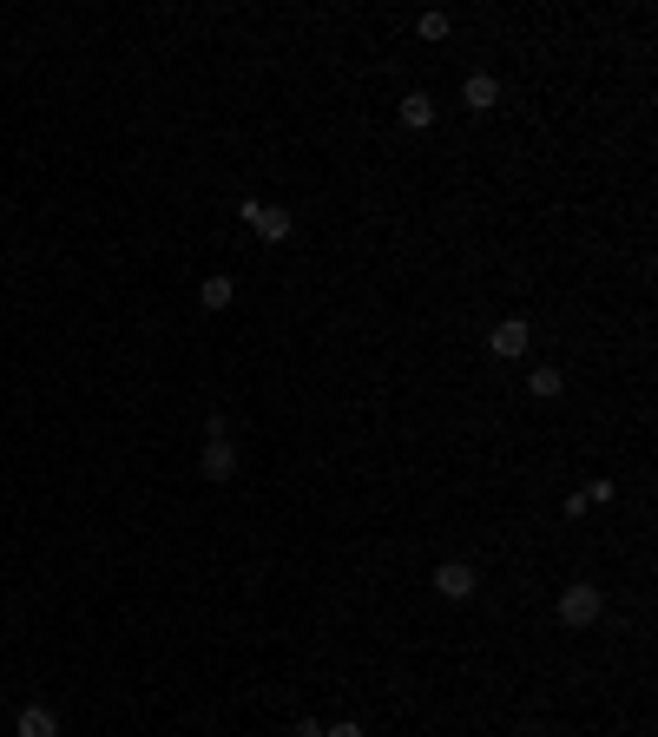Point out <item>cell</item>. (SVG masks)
<instances>
[{
    "instance_id": "1",
    "label": "cell",
    "mask_w": 658,
    "mask_h": 737,
    "mask_svg": "<svg viewBox=\"0 0 658 737\" xmlns=\"http://www.w3.org/2000/svg\"><path fill=\"white\" fill-rule=\"evenodd\" d=\"M237 218L251 224V231L264 237V244H283V237L297 231V218H290L283 204H257V198H244V204H237Z\"/></svg>"
},
{
    "instance_id": "2",
    "label": "cell",
    "mask_w": 658,
    "mask_h": 737,
    "mask_svg": "<svg viewBox=\"0 0 658 737\" xmlns=\"http://www.w3.org/2000/svg\"><path fill=\"white\" fill-rule=\"evenodd\" d=\"M599 612H606V599H599L593 580H573V586L560 593V619H566V626H593Z\"/></svg>"
},
{
    "instance_id": "3",
    "label": "cell",
    "mask_w": 658,
    "mask_h": 737,
    "mask_svg": "<svg viewBox=\"0 0 658 737\" xmlns=\"http://www.w3.org/2000/svg\"><path fill=\"white\" fill-rule=\"evenodd\" d=\"M474 586H481V573H474L468 560H441L435 566V593L441 599H474Z\"/></svg>"
},
{
    "instance_id": "4",
    "label": "cell",
    "mask_w": 658,
    "mask_h": 737,
    "mask_svg": "<svg viewBox=\"0 0 658 737\" xmlns=\"http://www.w3.org/2000/svg\"><path fill=\"white\" fill-rule=\"evenodd\" d=\"M487 343H494V356H501V362H520V356H527V343H533V330L520 323V316H507V323H494Z\"/></svg>"
},
{
    "instance_id": "5",
    "label": "cell",
    "mask_w": 658,
    "mask_h": 737,
    "mask_svg": "<svg viewBox=\"0 0 658 737\" xmlns=\"http://www.w3.org/2000/svg\"><path fill=\"white\" fill-rule=\"evenodd\" d=\"M198 474H204V481H231V474H237V448H231V441H204Z\"/></svg>"
},
{
    "instance_id": "6",
    "label": "cell",
    "mask_w": 658,
    "mask_h": 737,
    "mask_svg": "<svg viewBox=\"0 0 658 737\" xmlns=\"http://www.w3.org/2000/svg\"><path fill=\"white\" fill-rule=\"evenodd\" d=\"M461 99H468V112H494V106H501V79H494V73H468Z\"/></svg>"
},
{
    "instance_id": "7",
    "label": "cell",
    "mask_w": 658,
    "mask_h": 737,
    "mask_svg": "<svg viewBox=\"0 0 658 737\" xmlns=\"http://www.w3.org/2000/svg\"><path fill=\"white\" fill-rule=\"evenodd\" d=\"M402 126L408 132H428V126H435V99H428V93H408L402 99Z\"/></svg>"
},
{
    "instance_id": "8",
    "label": "cell",
    "mask_w": 658,
    "mask_h": 737,
    "mask_svg": "<svg viewBox=\"0 0 658 737\" xmlns=\"http://www.w3.org/2000/svg\"><path fill=\"white\" fill-rule=\"evenodd\" d=\"M20 737H60V718L47 705H27L20 711Z\"/></svg>"
},
{
    "instance_id": "9",
    "label": "cell",
    "mask_w": 658,
    "mask_h": 737,
    "mask_svg": "<svg viewBox=\"0 0 658 737\" xmlns=\"http://www.w3.org/2000/svg\"><path fill=\"white\" fill-rule=\"evenodd\" d=\"M231 297H237L231 277H204L198 283V303H204V310H231Z\"/></svg>"
},
{
    "instance_id": "10",
    "label": "cell",
    "mask_w": 658,
    "mask_h": 737,
    "mask_svg": "<svg viewBox=\"0 0 658 737\" xmlns=\"http://www.w3.org/2000/svg\"><path fill=\"white\" fill-rule=\"evenodd\" d=\"M527 389L540 395V402H553V395L566 389V376H560V369H533V376H527Z\"/></svg>"
},
{
    "instance_id": "11",
    "label": "cell",
    "mask_w": 658,
    "mask_h": 737,
    "mask_svg": "<svg viewBox=\"0 0 658 737\" xmlns=\"http://www.w3.org/2000/svg\"><path fill=\"white\" fill-rule=\"evenodd\" d=\"M415 27H422V40H448V14H422Z\"/></svg>"
},
{
    "instance_id": "12",
    "label": "cell",
    "mask_w": 658,
    "mask_h": 737,
    "mask_svg": "<svg viewBox=\"0 0 658 737\" xmlns=\"http://www.w3.org/2000/svg\"><path fill=\"white\" fill-rule=\"evenodd\" d=\"M612 494H619V487H612V481H593V487H586V507H606Z\"/></svg>"
},
{
    "instance_id": "13",
    "label": "cell",
    "mask_w": 658,
    "mask_h": 737,
    "mask_svg": "<svg viewBox=\"0 0 658 737\" xmlns=\"http://www.w3.org/2000/svg\"><path fill=\"white\" fill-rule=\"evenodd\" d=\"M323 737H362V724H356V718H349V724H329Z\"/></svg>"
},
{
    "instance_id": "14",
    "label": "cell",
    "mask_w": 658,
    "mask_h": 737,
    "mask_svg": "<svg viewBox=\"0 0 658 737\" xmlns=\"http://www.w3.org/2000/svg\"><path fill=\"white\" fill-rule=\"evenodd\" d=\"M290 737H323V724H316V718H297V731H290Z\"/></svg>"
},
{
    "instance_id": "15",
    "label": "cell",
    "mask_w": 658,
    "mask_h": 737,
    "mask_svg": "<svg viewBox=\"0 0 658 737\" xmlns=\"http://www.w3.org/2000/svg\"><path fill=\"white\" fill-rule=\"evenodd\" d=\"M514 737H547V731H540V724H520V731Z\"/></svg>"
}]
</instances>
